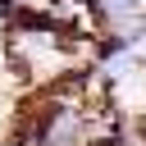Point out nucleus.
Instances as JSON below:
<instances>
[{
  "instance_id": "1",
  "label": "nucleus",
  "mask_w": 146,
  "mask_h": 146,
  "mask_svg": "<svg viewBox=\"0 0 146 146\" xmlns=\"http://www.w3.org/2000/svg\"><path fill=\"white\" fill-rule=\"evenodd\" d=\"M96 5H100V9L110 14V18H132L141 0H96Z\"/></svg>"
}]
</instances>
